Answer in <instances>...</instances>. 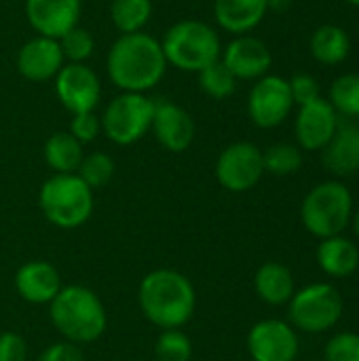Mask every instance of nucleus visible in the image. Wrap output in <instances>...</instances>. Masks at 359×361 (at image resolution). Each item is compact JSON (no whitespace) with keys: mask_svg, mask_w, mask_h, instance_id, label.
<instances>
[{"mask_svg":"<svg viewBox=\"0 0 359 361\" xmlns=\"http://www.w3.org/2000/svg\"><path fill=\"white\" fill-rule=\"evenodd\" d=\"M167 66L182 72H201L222 55L218 32L197 19H184L174 23L161 40Z\"/></svg>","mask_w":359,"mask_h":361,"instance_id":"nucleus-4","label":"nucleus"},{"mask_svg":"<svg viewBox=\"0 0 359 361\" xmlns=\"http://www.w3.org/2000/svg\"><path fill=\"white\" fill-rule=\"evenodd\" d=\"M353 228H355V235H358L359 239V209L358 214H355V218H353Z\"/></svg>","mask_w":359,"mask_h":361,"instance_id":"nucleus-38","label":"nucleus"},{"mask_svg":"<svg viewBox=\"0 0 359 361\" xmlns=\"http://www.w3.org/2000/svg\"><path fill=\"white\" fill-rule=\"evenodd\" d=\"M288 82H290V91H292V99L298 106L309 104L320 97V85L311 74H296Z\"/></svg>","mask_w":359,"mask_h":361,"instance_id":"nucleus-34","label":"nucleus"},{"mask_svg":"<svg viewBox=\"0 0 359 361\" xmlns=\"http://www.w3.org/2000/svg\"><path fill=\"white\" fill-rule=\"evenodd\" d=\"M49 317L63 341L78 347L99 341L108 326L102 298L85 286H63L49 305Z\"/></svg>","mask_w":359,"mask_h":361,"instance_id":"nucleus-3","label":"nucleus"},{"mask_svg":"<svg viewBox=\"0 0 359 361\" xmlns=\"http://www.w3.org/2000/svg\"><path fill=\"white\" fill-rule=\"evenodd\" d=\"M154 355L159 361H190L193 341L182 330H161L154 345Z\"/></svg>","mask_w":359,"mask_h":361,"instance_id":"nucleus-30","label":"nucleus"},{"mask_svg":"<svg viewBox=\"0 0 359 361\" xmlns=\"http://www.w3.org/2000/svg\"><path fill=\"white\" fill-rule=\"evenodd\" d=\"M157 142L169 152H184L195 140V121L193 116L174 102H154L152 127Z\"/></svg>","mask_w":359,"mask_h":361,"instance_id":"nucleus-15","label":"nucleus"},{"mask_svg":"<svg viewBox=\"0 0 359 361\" xmlns=\"http://www.w3.org/2000/svg\"><path fill=\"white\" fill-rule=\"evenodd\" d=\"M262 173V152L252 142H235L226 146L216 161V180L231 192H245L254 188Z\"/></svg>","mask_w":359,"mask_h":361,"instance_id":"nucleus-9","label":"nucleus"},{"mask_svg":"<svg viewBox=\"0 0 359 361\" xmlns=\"http://www.w3.org/2000/svg\"><path fill=\"white\" fill-rule=\"evenodd\" d=\"M199 74V87L203 93H207L214 99H226L235 93L237 89V78L233 76V72L222 63V59L209 63L207 68H203Z\"/></svg>","mask_w":359,"mask_h":361,"instance_id":"nucleus-26","label":"nucleus"},{"mask_svg":"<svg viewBox=\"0 0 359 361\" xmlns=\"http://www.w3.org/2000/svg\"><path fill=\"white\" fill-rule=\"evenodd\" d=\"M110 80L125 93H144L157 87L167 70L161 40L146 32L121 34L106 59Z\"/></svg>","mask_w":359,"mask_h":361,"instance_id":"nucleus-1","label":"nucleus"},{"mask_svg":"<svg viewBox=\"0 0 359 361\" xmlns=\"http://www.w3.org/2000/svg\"><path fill=\"white\" fill-rule=\"evenodd\" d=\"M138 305L154 328L180 330L195 315L197 292L193 281L180 271L154 269L140 281Z\"/></svg>","mask_w":359,"mask_h":361,"instance_id":"nucleus-2","label":"nucleus"},{"mask_svg":"<svg viewBox=\"0 0 359 361\" xmlns=\"http://www.w3.org/2000/svg\"><path fill=\"white\" fill-rule=\"evenodd\" d=\"M38 361H85V357H83V351L78 345L68 343V341H59V343L49 345L38 355Z\"/></svg>","mask_w":359,"mask_h":361,"instance_id":"nucleus-36","label":"nucleus"},{"mask_svg":"<svg viewBox=\"0 0 359 361\" xmlns=\"http://www.w3.org/2000/svg\"><path fill=\"white\" fill-rule=\"evenodd\" d=\"M66 59L55 38L36 36L28 40L17 53V70L32 82H44L57 76Z\"/></svg>","mask_w":359,"mask_h":361,"instance_id":"nucleus-17","label":"nucleus"},{"mask_svg":"<svg viewBox=\"0 0 359 361\" xmlns=\"http://www.w3.org/2000/svg\"><path fill=\"white\" fill-rule=\"evenodd\" d=\"M326 361H359V334H336L326 345Z\"/></svg>","mask_w":359,"mask_h":361,"instance_id":"nucleus-32","label":"nucleus"},{"mask_svg":"<svg viewBox=\"0 0 359 361\" xmlns=\"http://www.w3.org/2000/svg\"><path fill=\"white\" fill-rule=\"evenodd\" d=\"M38 203L44 218L61 228L72 231L83 226L93 214V188H89L76 173L51 176L38 192Z\"/></svg>","mask_w":359,"mask_h":361,"instance_id":"nucleus-5","label":"nucleus"},{"mask_svg":"<svg viewBox=\"0 0 359 361\" xmlns=\"http://www.w3.org/2000/svg\"><path fill=\"white\" fill-rule=\"evenodd\" d=\"M248 351L254 361H294L298 355V338L286 322L264 319L250 330Z\"/></svg>","mask_w":359,"mask_h":361,"instance_id":"nucleus-12","label":"nucleus"},{"mask_svg":"<svg viewBox=\"0 0 359 361\" xmlns=\"http://www.w3.org/2000/svg\"><path fill=\"white\" fill-rule=\"evenodd\" d=\"M264 171L273 176H290L300 169L303 154L294 144H275L267 152H262Z\"/></svg>","mask_w":359,"mask_h":361,"instance_id":"nucleus-28","label":"nucleus"},{"mask_svg":"<svg viewBox=\"0 0 359 361\" xmlns=\"http://www.w3.org/2000/svg\"><path fill=\"white\" fill-rule=\"evenodd\" d=\"M294 0H267V6L269 11H275V13H286L290 6H292Z\"/></svg>","mask_w":359,"mask_h":361,"instance_id":"nucleus-37","label":"nucleus"},{"mask_svg":"<svg viewBox=\"0 0 359 361\" xmlns=\"http://www.w3.org/2000/svg\"><path fill=\"white\" fill-rule=\"evenodd\" d=\"M296 140L305 150H324L336 133V110L328 99L303 104L296 116Z\"/></svg>","mask_w":359,"mask_h":361,"instance_id":"nucleus-16","label":"nucleus"},{"mask_svg":"<svg viewBox=\"0 0 359 361\" xmlns=\"http://www.w3.org/2000/svg\"><path fill=\"white\" fill-rule=\"evenodd\" d=\"M254 288L260 300L279 307L290 302V298L294 296V277L288 267L279 262H267L256 271Z\"/></svg>","mask_w":359,"mask_h":361,"instance_id":"nucleus-21","label":"nucleus"},{"mask_svg":"<svg viewBox=\"0 0 359 361\" xmlns=\"http://www.w3.org/2000/svg\"><path fill=\"white\" fill-rule=\"evenodd\" d=\"M349 51H351L349 34L339 25L326 23L317 27L311 36V55L324 66H334L345 61Z\"/></svg>","mask_w":359,"mask_h":361,"instance_id":"nucleus-24","label":"nucleus"},{"mask_svg":"<svg viewBox=\"0 0 359 361\" xmlns=\"http://www.w3.org/2000/svg\"><path fill=\"white\" fill-rule=\"evenodd\" d=\"M154 116V102L144 93H121L104 110L102 129L106 137L118 146H131L142 140Z\"/></svg>","mask_w":359,"mask_h":361,"instance_id":"nucleus-7","label":"nucleus"},{"mask_svg":"<svg viewBox=\"0 0 359 361\" xmlns=\"http://www.w3.org/2000/svg\"><path fill=\"white\" fill-rule=\"evenodd\" d=\"M61 288L57 269L47 260H30L15 273V290L30 305H51Z\"/></svg>","mask_w":359,"mask_h":361,"instance_id":"nucleus-18","label":"nucleus"},{"mask_svg":"<svg viewBox=\"0 0 359 361\" xmlns=\"http://www.w3.org/2000/svg\"><path fill=\"white\" fill-rule=\"evenodd\" d=\"M353 197L349 188L341 182H324L315 186L303 201L300 218L305 228L320 237H339L351 220Z\"/></svg>","mask_w":359,"mask_h":361,"instance_id":"nucleus-6","label":"nucleus"},{"mask_svg":"<svg viewBox=\"0 0 359 361\" xmlns=\"http://www.w3.org/2000/svg\"><path fill=\"white\" fill-rule=\"evenodd\" d=\"M294 99L290 82L281 76H262L250 91L248 114L260 129H273L281 125L292 112Z\"/></svg>","mask_w":359,"mask_h":361,"instance_id":"nucleus-10","label":"nucleus"},{"mask_svg":"<svg viewBox=\"0 0 359 361\" xmlns=\"http://www.w3.org/2000/svg\"><path fill=\"white\" fill-rule=\"evenodd\" d=\"M349 4H353V6H359V0H347Z\"/></svg>","mask_w":359,"mask_h":361,"instance_id":"nucleus-39","label":"nucleus"},{"mask_svg":"<svg viewBox=\"0 0 359 361\" xmlns=\"http://www.w3.org/2000/svg\"><path fill=\"white\" fill-rule=\"evenodd\" d=\"M330 104L334 110L359 116V74H343L330 89Z\"/></svg>","mask_w":359,"mask_h":361,"instance_id":"nucleus-29","label":"nucleus"},{"mask_svg":"<svg viewBox=\"0 0 359 361\" xmlns=\"http://www.w3.org/2000/svg\"><path fill=\"white\" fill-rule=\"evenodd\" d=\"M324 165L336 176L359 171V127L345 125L336 129L334 137L324 148Z\"/></svg>","mask_w":359,"mask_h":361,"instance_id":"nucleus-20","label":"nucleus"},{"mask_svg":"<svg viewBox=\"0 0 359 361\" xmlns=\"http://www.w3.org/2000/svg\"><path fill=\"white\" fill-rule=\"evenodd\" d=\"M220 59L233 72L237 80H258L267 76L273 63V55L269 47L260 38H254L248 34L231 40L226 49L222 51Z\"/></svg>","mask_w":359,"mask_h":361,"instance_id":"nucleus-14","label":"nucleus"},{"mask_svg":"<svg viewBox=\"0 0 359 361\" xmlns=\"http://www.w3.org/2000/svg\"><path fill=\"white\" fill-rule=\"evenodd\" d=\"M80 0H25V17L38 36L59 40L78 25Z\"/></svg>","mask_w":359,"mask_h":361,"instance_id":"nucleus-13","label":"nucleus"},{"mask_svg":"<svg viewBox=\"0 0 359 361\" xmlns=\"http://www.w3.org/2000/svg\"><path fill=\"white\" fill-rule=\"evenodd\" d=\"M83 159V144L70 131H57L44 142V161L55 173H76Z\"/></svg>","mask_w":359,"mask_h":361,"instance_id":"nucleus-23","label":"nucleus"},{"mask_svg":"<svg viewBox=\"0 0 359 361\" xmlns=\"http://www.w3.org/2000/svg\"><path fill=\"white\" fill-rule=\"evenodd\" d=\"M114 161L106 152H91L85 154L76 176L89 186V188H102L114 178Z\"/></svg>","mask_w":359,"mask_h":361,"instance_id":"nucleus-27","label":"nucleus"},{"mask_svg":"<svg viewBox=\"0 0 359 361\" xmlns=\"http://www.w3.org/2000/svg\"><path fill=\"white\" fill-rule=\"evenodd\" d=\"M0 361H28V343L21 334H0Z\"/></svg>","mask_w":359,"mask_h":361,"instance_id":"nucleus-35","label":"nucleus"},{"mask_svg":"<svg viewBox=\"0 0 359 361\" xmlns=\"http://www.w3.org/2000/svg\"><path fill=\"white\" fill-rule=\"evenodd\" d=\"M55 91L68 112H95L102 97V82L87 63H63L55 76Z\"/></svg>","mask_w":359,"mask_h":361,"instance_id":"nucleus-11","label":"nucleus"},{"mask_svg":"<svg viewBox=\"0 0 359 361\" xmlns=\"http://www.w3.org/2000/svg\"><path fill=\"white\" fill-rule=\"evenodd\" d=\"M267 11V0H214V17L218 25L237 36L254 30L264 19Z\"/></svg>","mask_w":359,"mask_h":361,"instance_id":"nucleus-19","label":"nucleus"},{"mask_svg":"<svg viewBox=\"0 0 359 361\" xmlns=\"http://www.w3.org/2000/svg\"><path fill=\"white\" fill-rule=\"evenodd\" d=\"M57 42L68 63H85L93 55V49H95L93 36L85 27H78V25L66 32Z\"/></svg>","mask_w":359,"mask_h":361,"instance_id":"nucleus-31","label":"nucleus"},{"mask_svg":"<svg viewBox=\"0 0 359 361\" xmlns=\"http://www.w3.org/2000/svg\"><path fill=\"white\" fill-rule=\"evenodd\" d=\"M317 262L330 277H349L359 264V250L345 237L322 239L317 247Z\"/></svg>","mask_w":359,"mask_h":361,"instance_id":"nucleus-22","label":"nucleus"},{"mask_svg":"<svg viewBox=\"0 0 359 361\" xmlns=\"http://www.w3.org/2000/svg\"><path fill=\"white\" fill-rule=\"evenodd\" d=\"M152 0H112L110 19L121 34L142 32L150 21Z\"/></svg>","mask_w":359,"mask_h":361,"instance_id":"nucleus-25","label":"nucleus"},{"mask_svg":"<svg viewBox=\"0 0 359 361\" xmlns=\"http://www.w3.org/2000/svg\"><path fill=\"white\" fill-rule=\"evenodd\" d=\"M358 32H359V25H358Z\"/></svg>","mask_w":359,"mask_h":361,"instance_id":"nucleus-40","label":"nucleus"},{"mask_svg":"<svg viewBox=\"0 0 359 361\" xmlns=\"http://www.w3.org/2000/svg\"><path fill=\"white\" fill-rule=\"evenodd\" d=\"M70 133L80 142V144H91L93 140H97V135L102 133V118L95 112H83V114H74L72 123H70Z\"/></svg>","mask_w":359,"mask_h":361,"instance_id":"nucleus-33","label":"nucleus"},{"mask_svg":"<svg viewBox=\"0 0 359 361\" xmlns=\"http://www.w3.org/2000/svg\"><path fill=\"white\" fill-rule=\"evenodd\" d=\"M290 322L303 332H326L343 315V298L328 283H313L290 298Z\"/></svg>","mask_w":359,"mask_h":361,"instance_id":"nucleus-8","label":"nucleus"}]
</instances>
